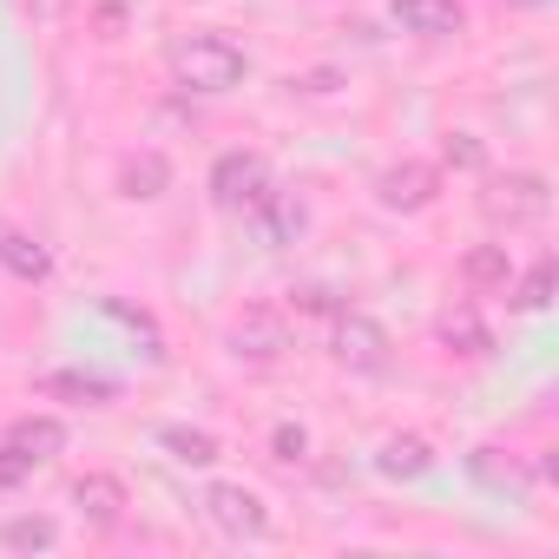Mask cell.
Wrapping results in <instances>:
<instances>
[{"mask_svg":"<svg viewBox=\"0 0 559 559\" xmlns=\"http://www.w3.org/2000/svg\"><path fill=\"white\" fill-rule=\"evenodd\" d=\"M171 73H178V86H191V93H230V86H243L250 60H243V47L224 40V34H185V40L171 47Z\"/></svg>","mask_w":559,"mask_h":559,"instance_id":"6da1fadb","label":"cell"},{"mask_svg":"<svg viewBox=\"0 0 559 559\" xmlns=\"http://www.w3.org/2000/svg\"><path fill=\"white\" fill-rule=\"evenodd\" d=\"M330 356L356 376H382L389 369V336H382V323H369L356 310H336L330 317Z\"/></svg>","mask_w":559,"mask_h":559,"instance_id":"7a4b0ae2","label":"cell"},{"mask_svg":"<svg viewBox=\"0 0 559 559\" xmlns=\"http://www.w3.org/2000/svg\"><path fill=\"white\" fill-rule=\"evenodd\" d=\"M263 191H270V165H263L257 152H224V158L211 165V198H217L224 211H250Z\"/></svg>","mask_w":559,"mask_h":559,"instance_id":"3957f363","label":"cell"},{"mask_svg":"<svg viewBox=\"0 0 559 559\" xmlns=\"http://www.w3.org/2000/svg\"><path fill=\"white\" fill-rule=\"evenodd\" d=\"M487 217H500V224H533V217H546V178H533V171H507V178H493L487 185Z\"/></svg>","mask_w":559,"mask_h":559,"instance_id":"277c9868","label":"cell"},{"mask_svg":"<svg viewBox=\"0 0 559 559\" xmlns=\"http://www.w3.org/2000/svg\"><path fill=\"white\" fill-rule=\"evenodd\" d=\"M435 191H441V171L421 165V158H402V165H389V171L376 178V198H382L389 211H428Z\"/></svg>","mask_w":559,"mask_h":559,"instance_id":"5b68a950","label":"cell"},{"mask_svg":"<svg viewBox=\"0 0 559 559\" xmlns=\"http://www.w3.org/2000/svg\"><path fill=\"white\" fill-rule=\"evenodd\" d=\"M204 513H211V526H217V533H230V539H257V533L270 526L263 500H257L250 487H230V480L204 493Z\"/></svg>","mask_w":559,"mask_h":559,"instance_id":"8992f818","label":"cell"},{"mask_svg":"<svg viewBox=\"0 0 559 559\" xmlns=\"http://www.w3.org/2000/svg\"><path fill=\"white\" fill-rule=\"evenodd\" d=\"M284 349H290L284 317H270V310H243V317L230 323V356H237V362H276Z\"/></svg>","mask_w":559,"mask_h":559,"instance_id":"52a82bcc","label":"cell"},{"mask_svg":"<svg viewBox=\"0 0 559 559\" xmlns=\"http://www.w3.org/2000/svg\"><path fill=\"white\" fill-rule=\"evenodd\" d=\"M243 217H250L257 243H297V237H304V224H310L304 198H284V191H263V198H257Z\"/></svg>","mask_w":559,"mask_h":559,"instance_id":"ba28073f","label":"cell"},{"mask_svg":"<svg viewBox=\"0 0 559 559\" xmlns=\"http://www.w3.org/2000/svg\"><path fill=\"white\" fill-rule=\"evenodd\" d=\"M395 21L421 40H448V34H461L467 14H461V0H395Z\"/></svg>","mask_w":559,"mask_h":559,"instance_id":"9c48e42d","label":"cell"},{"mask_svg":"<svg viewBox=\"0 0 559 559\" xmlns=\"http://www.w3.org/2000/svg\"><path fill=\"white\" fill-rule=\"evenodd\" d=\"M8 448L34 467V461H53V454L67 448V428H60L53 415H21V421L8 428Z\"/></svg>","mask_w":559,"mask_h":559,"instance_id":"30bf717a","label":"cell"},{"mask_svg":"<svg viewBox=\"0 0 559 559\" xmlns=\"http://www.w3.org/2000/svg\"><path fill=\"white\" fill-rule=\"evenodd\" d=\"M73 507H80L93 526H119V513H126V487H119L112 474H86V480H73Z\"/></svg>","mask_w":559,"mask_h":559,"instance_id":"8fae6325","label":"cell"},{"mask_svg":"<svg viewBox=\"0 0 559 559\" xmlns=\"http://www.w3.org/2000/svg\"><path fill=\"white\" fill-rule=\"evenodd\" d=\"M376 467H382L389 480H415V474H428V467H435V448H428L421 435H389V441H382V454H376Z\"/></svg>","mask_w":559,"mask_h":559,"instance_id":"7c38bea8","label":"cell"},{"mask_svg":"<svg viewBox=\"0 0 559 559\" xmlns=\"http://www.w3.org/2000/svg\"><path fill=\"white\" fill-rule=\"evenodd\" d=\"M461 276H467L474 290H507V276H513L507 243H474V250L461 257Z\"/></svg>","mask_w":559,"mask_h":559,"instance_id":"4fadbf2b","label":"cell"},{"mask_svg":"<svg viewBox=\"0 0 559 559\" xmlns=\"http://www.w3.org/2000/svg\"><path fill=\"white\" fill-rule=\"evenodd\" d=\"M435 336L448 343V349H461V356H487L493 343H487V323L474 317V304H461V310H448L441 323H435Z\"/></svg>","mask_w":559,"mask_h":559,"instance_id":"5bb4252c","label":"cell"},{"mask_svg":"<svg viewBox=\"0 0 559 559\" xmlns=\"http://www.w3.org/2000/svg\"><path fill=\"white\" fill-rule=\"evenodd\" d=\"M165 185H171V165H165L158 152H139V158L119 165V191H126V198H158Z\"/></svg>","mask_w":559,"mask_h":559,"instance_id":"9a60e30c","label":"cell"},{"mask_svg":"<svg viewBox=\"0 0 559 559\" xmlns=\"http://www.w3.org/2000/svg\"><path fill=\"white\" fill-rule=\"evenodd\" d=\"M158 441H165V448H171L185 467H211V461H217V441H211L204 428H165Z\"/></svg>","mask_w":559,"mask_h":559,"instance_id":"2e32d148","label":"cell"},{"mask_svg":"<svg viewBox=\"0 0 559 559\" xmlns=\"http://www.w3.org/2000/svg\"><path fill=\"white\" fill-rule=\"evenodd\" d=\"M0 539H8V546H14V552H47V546H53V539H60V526H53V520H40V513H34V520H8V526H0Z\"/></svg>","mask_w":559,"mask_h":559,"instance_id":"e0dca14e","label":"cell"},{"mask_svg":"<svg viewBox=\"0 0 559 559\" xmlns=\"http://www.w3.org/2000/svg\"><path fill=\"white\" fill-rule=\"evenodd\" d=\"M546 304H552V257H539V263L520 276V290H513V310H526V317L546 310Z\"/></svg>","mask_w":559,"mask_h":559,"instance_id":"ac0fdd59","label":"cell"},{"mask_svg":"<svg viewBox=\"0 0 559 559\" xmlns=\"http://www.w3.org/2000/svg\"><path fill=\"white\" fill-rule=\"evenodd\" d=\"M474 480H487V487H526V474H520V461H500V448H474Z\"/></svg>","mask_w":559,"mask_h":559,"instance_id":"d6986e66","label":"cell"},{"mask_svg":"<svg viewBox=\"0 0 559 559\" xmlns=\"http://www.w3.org/2000/svg\"><path fill=\"white\" fill-rule=\"evenodd\" d=\"M0 263H8L14 276H47V250L34 237H0Z\"/></svg>","mask_w":559,"mask_h":559,"instance_id":"ffe728a7","label":"cell"},{"mask_svg":"<svg viewBox=\"0 0 559 559\" xmlns=\"http://www.w3.org/2000/svg\"><path fill=\"white\" fill-rule=\"evenodd\" d=\"M47 395H73V402H112L106 376H47Z\"/></svg>","mask_w":559,"mask_h":559,"instance_id":"44dd1931","label":"cell"},{"mask_svg":"<svg viewBox=\"0 0 559 559\" xmlns=\"http://www.w3.org/2000/svg\"><path fill=\"white\" fill-rule=\"evenodd\" d=\"M270 448H276V461H304V448H310V435L284 421V428H276V441H270Z\"/></svg>","mask_w":559,"mask_h":559,"instance_id":"7402d4cb","label":"cell"},{"mask_svg":"<svg viewBox=\"0 0 559 559\" xmlns=\"http://www.w3.org/2000/svg\"><path fill=\"white\" fill-rule=\"evenodd\" d=\"M297 310H310V317H336L343 304H336L330 290H297Z\"/></svg>","mask_w":559,"mask_h":559,"instance_id":"603a6c76","label":"cell"},{"mask_svg":"<svg viewBox=\"0 0 559 559\" xmlns=\"http://www.w3.org/2000/svg\"><path fill=\"white\" fill-rule=\"evenodd\" d=\"M448 165H480V145H474L467 132H454V139H448Z\"/></svg>","mask_w":559,"mask_h":559,"instance_id":"cb8c5ba5","label":"cell"},{"mask_svg":"<svg viewBox=\"0 0 559 559\" xmlns=\"http://www.w3.org/2000/svg\"><path fill=\"white\" fill-rule=\"evenodd\" d=\"M21 474H27V461H21V454H14V448H0V487H14V480H21Z\"/></svg>","mask_w":559,"mask_h":559,"instance_id":"d4e9b609","label":"cell"}]
</instances>
